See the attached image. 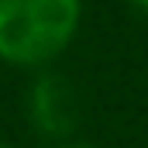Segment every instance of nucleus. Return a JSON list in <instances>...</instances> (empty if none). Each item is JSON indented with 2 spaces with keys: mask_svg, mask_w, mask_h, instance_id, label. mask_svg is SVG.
I'll list each match as a JSON object with an SVG mask.
<instances>
[{
  "mask_svg": "<svg viewBox=\"0 0 148 148\" xmlns=\"http://www.w3.org/2000/svg\"><path fill=\"white\" fill-rule=\"evenodd\" d=\"M83 21V0H0V62L14 69H48Z\"/></svg>",
  "mask_w": 148,
  "mask_h": 148,
  "instance_id": "f257e3e1",
  "label": "nucleus"
},
{
  "mask_svg": "<svg viewBox=\"0 0 148 148\" xmlns=\"http://www.w3.org/2000/svg\"><path fill=\"white\" fill-rule=\"evenodd\" d=\"M28 121L38 134L52 141L73 138L76 124H79V103H76L73 83L62 79L59 73L41 69L28 90Z\"/></svg>",
  "mask_w": 148,
  "mask_h": 148,
  "instance_id": "f03ea898",
  "label": "nucleus"
},
{
  "mask_svg": "<svg viewBox=\"0 0 148 148\" xmlns=\"http://www.w3.org/2000/svg\"><path fill=\"white\" fill-rule=\"evenodd\" d=\"M52 148H97V145H90V141H76V138H66V141H55Z\"/></svg>",
  "mask_w": 148,
  "mask_h": 148,
  "instance_id": "7ed1b4c3",
  "label": "nucleus"
},
{
  "mask_svg": "<svg viewBox=\"0 0 148 148\" xmlns=\"http://www.w3.org/2000/svg\"><path fill=\"white\" fill-rule=\"evenodd\" d=\"M127 3H131V7H138V10L148 17V0H127Z\"/></svg>",
  "mask_w": 148,
  "mask_h": 148,
  "instance_id": "20e7f679",
  "label": "nucleus"
},
{
  "mask_svg": "<svg viewBox=\"0 0 148 148\" xmlns=\"http://www.w3.org/2000/svg\"><path fill=\"white\" fill-rule=\"evenodd\" d=\"M0 148H10V145H7V141H0Z\"/></svg>",
  "mask_w": 148,
  "mask_h": 148,
  "instance_id": "39448f33",
  "label": "nucleus"
}]
</instances>
